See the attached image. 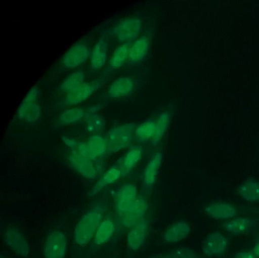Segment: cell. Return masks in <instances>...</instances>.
Wrapping results in <instances>:
<instances>
[{"label":"cell","instance_id":"6da1fadb","mask_svg":"<svg viewBox=\"0 0 259 258\" xmlns=\"http://www.w3.org/2000/svg\"><path fill=\"white\" fill-rule=\"evenodd\" d=\"M92 47L89 37L77 39L63 54L60 59L61 66L70 71L80 68L89 62Z\"/></svg>","mask_w":259,"mask_h":258},{"label":"cell","instance_id":"7a4b0ae2","mask_svg":"<svg viewBox=\"0 0 259 258\" xmlns=\"http://www.w3.org/2000/svg\"><path fill=\"white\" fill-rule=\"evenodd\" d=\"M103 209L96 206L89 210L78 221L74 232V238L79 245H84L92 239L102 222Z\"/></svg>","mask_w":259,"mask_h":258},{"label":"cell","instance_id":"3957f363","mask_svg":"<svg viewBox=\"0 0 259 258\" xmlns=\"http://www.w3.org/2000/svg\"><path fill=\"white\" fill-rule=\"evenodd\" d=\"M40 89L37 85L31 87L21 100L18 109L19 118L29 122L37 120L41 113L39 103Z\"/></svg>","mask_w":259,"mask_h":258},{"label":"cell","instance_id":"277c9868","mask_svg":"<svg viewBox=\"0 0 259 258\" xmlns=\"http://www.w3.org/2000/svg\"><path fill=\"white\" fill-rule=\"evenodd\" d=\"M104 82L105 80L101 77L95 78L90 81H85L75 90L65 95L64 104L73 107L85 102L103 87Z\"/></svg>","mask_w":259,"mask_h":258},{"label":"cell","instance_id":"5b68a950","mask_svg":"<svg viewBox=\"0 0 259 258\" xmlns=\"http://www.w3.org/2000/svg\"><path fill=\"white\" fill-rule=\"evenodd\" d=\"M135 128V124L130 123L111 130L106 139L107 150L114 152L128 146L134 135Z\"/></svg>","mask_w":259,"mask_h":258},{"label":"cell","instance_id":"8992f818","mask_svg":"<svg viewBox=\"0 0 259 258\" xmlns=\"http://www.w3.org/2000/svg\"><path fill=\"white\" fill-rule=\"evenodd\" d=\"M67 240L64 234L58 230L50 233L46 240L44 254L45 258H65Z\"/></svg>","mask_w":259,"mask_h":258},{"label":"cell","instance_id":"52a82bcc","mask_svg":"<svg viewBox=\"0 0 259 258\" xmlns=\"http://www.w3.org/2000/svg\"><path fill=\"white\" fill-rule=\"evenodd\" d=\"M141 21L137 18H126L117 24L111 30V33L119 41L130 42L139 35Z\"/></svg>","mask_w":259,"mask_h":258},{"label":"cell","instance_id":"ba28073f","mask_svg":"<svg viewBox=\"0 0 259 258\" xmlns=\"http://www.w3.org/2000/svg\"><path fill=\"white\" fill-rule=\"evenodd\" d=\"M228 244L226 237L218 231L209 233L202 243V251L207 256H212L223 254L226 251Z\"/></svg>","mask_w":259,"mask_h":258},{"label":"cell","instance_id":"9c48e42d","mask_svg":"<svg viewBox=\"0 0 259 258\" xmlns=\"http://www.w3.org/2000/svg\"><path fill=\"white\" fill-rule=\"evenodd\" d=\"M5 240L11 249L17 254L22 256L29 255V244L23 233L17 227H8L5 235Z\"/></svg>","mask_w":259,"mask_h":258},{"label":"cell","instance_id":"30bf717a","mask_svg":"<svg viewBox=\"0 0 259 258\" xmlns=\"http://www.w3.org/2000/svg\"><path fill=\"white\" fill-rule=\"evenodd\" d=\"M108 42L104 37H101L93 44L89 66L93 71L100 70L104 68L107 62L108 53Z\"/></svg>","mask_w":259,"mask_h":258},{"label":"cell","instance_id":"8fae6325","mask_svg":"<svg viewBox=\"0 0 259 258\" xmlns=\"http://www.w3.org/2000/svg\"><path fill=\"white\" fill-rule=\"evenodd\" d=\"M137 197L135 185L131 183L123 185L116 196V208L120 214L127 212L132 207Z\"/></svg>","mask_w":259,"mask_h":258},{"label":"cell","instance_id":"7c38bea8","mask_svg":"<svg viewBox=\"0 0 259 258\" xmlns=\"http://www.w3.org/2000/svg\"><path fill=\"white\" fill-rule=\"evenodd\" d=\"M191 231L190 225L184 221H179L171 224L162 234V238L165 243H177L186 238Z\"/></svg>","mask_w":259,"mask_h":258},{"label":"cell","instance_id":"4fadbf2b","mask_svg":"<svg viewBox=\"0 0 259 258\" xmlns=\"http://www.w3.org/2000/svg\"><path fill=\"white\" fill-rule=\"evenodd\" d=\"M147 221L143 219L131 228L126 237L128 247L133 250H138L143 245L147 234Z\"/></svg>","mask_w":259,"mask_h":258},{"label":"cell","instance_id":"5bb4252c","mask_svg":"<svg viewBox=\"0 0 259 258\" xmlns=\"http://www.w3.org/2000/svg\"><path fill=\"white\" fill-rule=\"evenodd\" d=\"M85 73L81 68L70 71L60 82L58 90L65 95L72 92L85 81Z\"/></svg>","mask_w":259,"mask_h":258},{"label":"cell","instance_id":"9a60e30c","mask_svg":"<svg viewBox=\"0 0 259 258\" xmlns=\"http://www.w3.org/2000/svg\"><path fill=\"white\" fill-rule=\"evenodd\" d=\"M206 213L215 220H227L234 217L236 213L235 207L228 202H219L211 203L204 209Z\"/></svg>","mask_w":259,"mask_h":258},{"label":"cell","instance_id":"2e32d148","mask_svg":"<svg viewBox=\"0 0 259 258\" xmlns=\"http://www.w3.org/2000/svg\"><path fill=\"white\" fill-rule=\"evenodd\" d=\"M133 82L128 77H121L114 80L107 90L108 96L111 98H118L128 95L132 90Z\"/></svg>","mask_w":259,"mask_h":258},{"label":"cell","instance_id":"e0dca14e","mask_svg":"<svg viewBox=\"0 0 259 258\" xmlns=\"http://www.w3.org/2000/svg\"><path fill=\"white\" fill-rule=\"evenodd\" d=\"M142 154V150L140 146H134L128 150L119 163V168L121 170V176H124L128 174L140 160Z\"/></svg>","mask_w":259,"mask_h":258},{"label":"cell","instance_id":"ac0fdd59","mask_svg":"<svg viewBox=\"0 0 259 258\" xmlns=\"http://www.w3.org/2000/svg\"><path fill=\"white\" fill-rule=\"evenodd\" d=\"M162 159L161 153L157 152L148 163L143 174V183L146 187L151 186L155 182Z\"/></svg>","mask_w":259,"mask_h":258},{"label":"cell","instance_id":"d6986e66","mask_svg":"<svg viewBox=\"0 0 259 258\" xmlns=\"http://www.w3.org/2000/svg\"><path fill=\"white\" fill-rule=\"evenodd\" d=\"M115 230V226L112 220L106 219L103 221L95 233L94 244L100 245L108 242L113 236Z\"/></svg>","mask_w":259,"mask_h":258},{"label":"cell","instance_id":"ffe728a7","mask_svg":"<svg viewBox=\"0 0 259 258\" xmlns=\"http://www.w3.org/2000/svg\"><path fill=\"white\" fill-rule=\"evenodd\" d=\"M149 258H200L192 248L181 246L169 251L151 255Z\"/></svg>","mask_w":259,"mask_h":258},{"label":"cell","instance_id":"44dd1931","mask_svg":"<svg viewBox=\"0 0 259 258\" xmlns=\"http://www.w3.org/2000/svg\"><path fill=\"white\" fill-rule=\"evenodd\" d=\"M156 127V121L149 119L141 123L135 130L136 141L139 143L146 142L153 137Z\"/></svg>","mask_w":259,"mask_h":258},{"label":"cell","instance_id":"7402d4cb","mask_svg":"<svg viewBox=\"0 0 259 258\" xmlns=\"http://www.w3.org/2000/svg\"><path fill=\"white\" fill-rule=\"evenodd\" d=\"M239 192L246 201L259 202V183L253 179H248L242 183L239 186Z\"/></svg>","mask_w":259,"mask_h":258},{"label":"cell","instance_id":"603a6c76","mask_svg":"<svg viewBox=\"0 0 259 258\" xmlns=\"http://www.w3.org/2000/svg\"><path fill=\"white\" fill-rule=\"evenodd\" d=\"M149 48L147 38L142 36L138 39L130 48L129 60L132 62H139L146 56Z\"/></svg>","mask_w":259,"mask_h":258},{"label":"cell","instance_id":"cb8c5ba5","mask_svg":"<svg viewBox=\"0 0 259 258\" xmlns=\"http://www.w3.org/2000/svg\"><path fill=\"white\" fill-rule=\"evenodd\" d=\"M251 220L247 218H237L223 224L224 229L233 235H239L246 232L251 226Z\"/></svg>","mask_w":259,"mask_h":258},{"label":"cell","instance_id":"d4e9b609","mask_svg":"<svg viewBox=\"0 0 259 258\" xmlns=\"http://www.w3.org/2000/svg\"><path fill=\"white\" fill-rule=\"evenodd\" d=\"M129 50L128 43L117 47L108 61L109 67L110 69H117L122 66L128 56Z\"/></svg>","mask_w":259,"mask_h":258},{"label":"cell","instance_id":"484cf974","mask_svg":"<svg viewBox=\"0 0 259 258\" xmlns=\"http://www.w3.org/2000/svg\"><path fill=\"white\" fill-rule=\"evenodd\" d=\"M170 122V115L168 112L162 113L156 121L155 134L151 139L153 145H156L168 128Z\"/></svg>","mask_w":259,"mask_h":258},{"label":"cell","instance_id":"4316f807","mask_svg":"<svg viewBox=\"0 0 259 258\" xmlns=\"http://www.w3.org/2000/svg\"><path fill=\"white\" fill-rule=\"evenodd\" d=\"M87 147L90 157L102 155L107 150L106 140L98 135L93 136L90 139Z\"/></svg>","mask_w":259,"mask_h":258},{"label":"cell","instance_id":"83f0119b","mask_svg":"<svg viewBox=\"0 0 259 258\" xmlns=\"http://www.w3.org/2000/svg\"><path fill=\"white\" fill-rule=\"evenodd\" d=\"M85 110L82 108L73 106L64 110L60 116V120L64 124L75 122L84 117Z\"/></svg>","mask_w":259,"mask_h":258},{"label":"cell","instance_id":"f1b7e54d","mask_svg":"<svg viewBox=\"0 0 259 258\" xmlns=\"http://www.w3.org/2000/svg\"><path fill=\"white\" fill-rule=\"evenodd\" d=\"M120 176H121V173L119 167H111L97 183L94 189V191H92V192H93L94 194L98 192L104 186L114 183Z\"/></svg>","mask_w":259,"mask_h":258},{"label":"cell","instance_id":"f546056e","mask_svg":"<svg viewBox=\"0 0 259 258\" xmlns=\"http://www.w3.org/2000/svg\"><path fill=\"white\" fill-rule=\"evenodd\" d=\"M72 164H73L76 169L81 173H84L85 176H95V170L91 163L88 161L87 159L83 156H77L72 158Z\"/></svg>","mask_w":259,"mask_h":258},{"label":"cell","instance_id":"4dcf8cb0","mask_svg":"<svg viewBox=\"0 0 259 258\" xmlns=\"http://www.w3.org/2000/svg\"><path fill=\"white\" fill-rule=\"evenodd\" d=\"M84 117L86 118L89 131H98L104 125L103 118L96 113H89L85 112Z\"/></svg>","mask_w":259,"mask_h":258},{"label":"cell","instance_id":"1f68e13d","mask_svg":"<svg viewBox=\"0 0 259 258\" xmlns=\"http://www.w3.org/2000/svg\"><path fill=\"white\" fill-rule=\"evenodd\" d=\"M233 258H255V256L253 252L241 251L237 253Z\"/></svg>","mask_w":259,"mask_h":258},{"label":"cell","instance_id":"d6a6232c","mask_svg":"<svg viewBox=\"0 0 259 258\" xmlns=\"http://www.w3.org/2000/svg\"><path fill=\"white\" fill-rule=\"evenodd\" d=\"M103 106V105L102 104H96L93 105L89 108V109L87 111L86 113H96L99 110L102 109Z\"/></svg>","mask_w":259,"mask_h":258},{"label":"cell","instance_id":"836d02e7","mask_svg":"<svg viewBox=\"0 0 259 258\" xmlns=\"http://www.w3.org/2000/svg\"><path fill=\"white\" fill-rule=\"evenodd\" d=\"M253 253L256 256L259 257V242L254 246Z\"/></svg>","mask_w":259,"mask_h":258},{"label":"cell","instance_id":"e575fe53","mask_svg":"<svg viewBox=\"0 0 259 258\" xmlns=\"http://www.w3.org/2000/svg\"><path fill=\"white\" fill-rule=\"evenodd\" d=\"M1 258H5L4 257H3L2 255L1 256Z\"/></svg>","mask_w":259,"mask_h":258}]
</instances>
